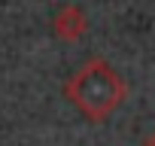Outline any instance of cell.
Returning a JSON list of instances; mask_svg holds the SVG:
<instances>
[{
	"label": "cell",
	"mask_w": 155,
	"mask_h": 146,
	"mask_svg": "<svg viewBox=\"0 0 155 146\" xmlns=\"http://www.w3.org/2000/svg\"><path fill=\"white\" fill-rule=\"evenodd\" d=\"M64 98L79 110L88 122H107L128 98V82L122 73L104 61L88 58L73 76L64 82Z\"/></svg>",
	"instance_id": "cell-1"
},
{
	"label": "cell",
	"mask_w": 155,
	"mask_h": 146,
	"mask_svg": "<svg viewBox=\"0 0 155 146\" xmlns=\"http://www.w3.org/2000/svg\"><path fill=\"white\" fill-rule=\"evenodd\" d=\"M88 31V15L79 3H64L55 15H52V34L64 43H76L82 40Z\"/></svg>",
	"instance_id": "cell-2"
},
{
	"label": "cell",
	"mask_w": 155,
	"mask_h": 146,
	"mask_svg": "<svg viewBox=\"0 0 155 146\" xmlns=\"http://www.w3.org/2000/svg\"><path fill=\"white\" fill-rule=\"evenodd\" d=\"M140 146H155V134H149V137H146V140H143Z\"/></svg>",
	"instance_id": "cell-3"
}]
</instances>
